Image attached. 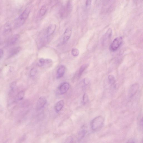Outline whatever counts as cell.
Here are the masks:
<instances>
[{
    "label": "cell",
    "mask_w": 143,
    "mask_h": 143,
    "mask_svg": "<svg viewBox=\"0 0 143 143\" xmlns=\"http://www.w3.org/2000/svg\"><path fill=\"white\" fill-rule=\"evenodd\" d=\"M105 118L103 116H99L92 120L90 123L92 129L93 131H97L103 127L104 124Z\"/></svg>",
    "instance_id": "cell-1"
},
{
    "label": "cell",
    "mask_w": 143,
    "mask_h": 143,
    "mask_svg": "<svg viewBox=\"0 0 143 143\" xmlns=\"http://www.w3.org/2000/svg\"><path fill=\"white\" fill-rule=\"evenodd\" d=\"M31 11V9L26 8L23 12L17 18L15 22L14 26L15 28H18L22 26L28 17Z\"/></svg>",
    "instance_id": "cell-2"
},
{
    "label": "cell",
    "mask_w": 143,
    "mask_h": 143,
    "mask_svg": "<svg viewBox=\"0 0 143 143\" xmlns=\"http://www.w3.org/2000/svg\"><path fill=\"white\" fill-rule=\"evenodd\" d=\"M123 41V39L121 36L116 38L113 40L110 46V49L112 51H116L121 45Z\"/></svg>",
    "instance_id": "cell-3"
},
{
    "label": "cell",
    "mask_w": 143,
    "mask_h": 143,
    "mask_svg": "<svg viewBox=\"0 0 143 143\" xmlns=\"http://www.w3.org/2000/svg\"><path fill=\"white\" fill-rule=\"evenodd\" d=\"M19 34H16L9 37L7 42V46H11L15 45L19 38Z\"/></svg>",
    "instance_id": "cell-4"
},
{
    "label": "cell",
    "mask_w": 143,
    "mask_h": 143,
    "mask_svg": "<svg viewBox=\"0 0 143 143\" xmlns=\"http://www.w3.org/2000/svg\"><path fill=\"white\" fill-rule=\"evenodd\" d=\"M52 63V61L51 59L41 58L39 60L38 64L39 66L45 68L50 66Z\"/></svg>",
    "instance_id": "cell-5"
},
{
    "label": "cell",
    "mask_w": 143,
    "mask_h": 143,
    "mask_svg": "<svg viewBox=\"0 0 143 143\" xmlns=\"http://www.w3.org/2000/svg\"><path fill=\"white\" fill-rule=\"evenodd\" d=\"M70 88L69 84L67 82L64 83L61 85L58 89V93L59 95L65 94Z\"/></svg>",
    "instance_id": "cell-6"
},
{
    "label": "cell",
    "mask_w": 143,
    "mask_h": 143,
    "mask_svg": "<svg viewBox=\"0 0 143 143\" xmlns=\"http://www.w3.org/2000/svg\"><path fill=\"white\" fill-rule=\"evenodd\" d=\"M72 29L70 28H67L64 32L63 36V43L68 42L72 35Z\"/></svg>",
    "instance_id": "cell-7"
},
{
    "label": "cell",
    "mask_w": 143,
    "mask_h": 143,
    "mask_svg": "<svg viewBox=\"0 0 143 143\" xmlns=\"http://www.w3.org/2000/svg\"><path fill=\"white\" fill-rule=\"evenodd\" d=\"M139 88V85L138 84H134L131 86L129 91V95L130 98L132 97L136 94Z\"/></svg>",
    "instance_id": "cell-8"
},
{
    "label": "cell",
    "mask_w": 143,
    "mask_h": 143,
    "mask_svg": "<svg viewBox=\"0 0 143 143\" xmlns=\"http://www.w3.org/2000/svg\"><path fill=\"white\" fill-rule=\"evenodd\" d=\"M47 102L46 99L43 97H40L38 101L36 106V109L37 110H40L44 107Z\"/></svg>",
    "instance_id": "cell-9"
},
{
    "label": "cell",
    "mask_w": 143,
    "mask_h": 143,
    "mask_svg": "<svg viewBox=\"0 0 143 143\" xmlns=\"http://www.w3.org/2000/svg\"><path fill=\"white\" fill-rule=\"evenodd\" d=\"M66 67L62 65L60 66L57 69L56 77L57 79H59L63 77L66 71Z\"/></svg>",
    "instance_id": "cell-10"
},
{
    "label": "cell",
    "mask_w": 143,
    "mask_h": 143,
    "mask_svg": "<svg viewBox=\"0 0 143 143\" xmlns=\"http://www.w3.org/2000/svg\"><path fill=\"white\" fill-rule=\"evenodd\" d=\"M21 48L19 46L16 47L11 49L10 50L8 55V57L10 58L15 56L16 55L19 53Z\"/></svg>",
    "instance_id": "cell-11"
},
{
    "label": "cell",
    "mask_w": 143,
    "mask_h": 143,
    "mask_svg": "<svg viewBox=\"0 0 143 143\" xmlns=\"http://www.w3.org/2000/svg\"><path fill=\"white\" fill-rule=\"evenodd\" d=\"M112 31L110 28L109 29L104 36L103 42L105 44L109 41L112 35Z\"/></svg>",
    "instance_id": "cell-12"
},
{
    "label": "cell",
    "mask_w": 143,
    "mask_h": 143,
    "mask_svg": "<svg viewBox=\"0 0 143 143\" xmlns=\"http://www.w3.org/2000/svg\"><path fill=\"white\" fill-rule=\"evenodd\" d=\"M56 25L53 24L49 25L47 31V34L48 37L51 36L54 33L56 28Z\"/></svg>",
    "instance_id": "cell-13"
},
{
    "label": "cell",
    "mask_w": 143,
    "mask_h": 143,
    "mask_svg": "<svg viewBox=\"0 0 143 143\" xmlns=\"http://www.w3.org/2000/svg\"><path fill=\"white\" fill-rule=\"evenodd\" d=\"M64 104V101L63 100H61L58 101L55 105V109L56 111L57 112H59L62 109Z\"/></svg>",
    "instance_id": "cell-14"
},
{
    "label": "cell",
    "mask_w": 143,
    "mask_h": 143,
    "mask_svg": "<svg viewBox=\"0 0 143 143\" xmlns=\"http://www.w3.org/2000/svg\"><path fill=\"white\" fill-rule=\"evenodd\" d=\"M11 28L10 25L7 23L5 26L4 34L5 36H8L11 33Z\"/></svg>",
    "instance_id": "cell-15"
},
{
    "label": "cell",
    "mask_w": 143,
    "mask_h": 143,
    "mask_svg": "<svg viewBox=\"0 0 143 143\" xmlns=\"http://www.w3.org/2000/svg\"><path fill=\"white\" fill-rule=\"evenodd\" d=\"M88 66L89 65L87 64H84L81 66L79 72L78 76L79 77H81L83 72L88 68Z\"/></svg>",
    "instance_id": "cell-16"
},
{
    "label": "cell",
    "mask_w": 143,
    "mask_h": 143,
    "mask_svg": "<svg viewBox=\"0 0 143 143\" xmlns=\"http://www.w3.org/2000/svg\"><path fill=\"white\" fill-rule=\"evenodd\" d=\"M24 92L22 91L20 92L16 96V100L17 101H20L22 100L24 96Z\"/></svg>",
    "instance_id": "cell-17"
},
{
    "label": "cell",
    "mask_w": 143,
    "mask_h": 143,
    "mask_svg": "<svg viewBox=\"0 0 143 143\" xmlns=\"http://www.w3.org/2000/svg\"><path fill=\"white\" fill-rule=\"evenodd\" d=\"M108 80L109 83L111 84H114L115 83V78L114 76L113 75H110L109 76Z\"/></svg>",
    "instance_id": "cell-18"
},
{
    "label": "cell",
    "mask_w": 143,
    "mask_h": 143,
    "mask_svg": "<svg viewBox=\"0 0 143 143\" xmlns=\"http://www.w3.org/2000/svg\"><path fill=\"white\" fill-rule=\"evenodd\" d=\"M37 70L35 68H32L30 72V75L31 77H33L35 76L37 74Z\"/></svg>",
    "instance_id": "cell-19"
},
{
    "label": "cell",
    "mask_w": 143,
    "mask_h": 143,
    "mask_svg": "<svg viewBox=\"0 0 143 143\" xmlns=\"http://www.w3.org/2000/svg\"><path fill=\"white\" fill-rule=\"evenodd\" d=\"M80 51L79 49L76 48L73 49L72 50L71 53L72 55L74 57H77L80 54Z\"/></svg>",
    "instance_id": "cell-20"
},
{
    "label": "cell",
    "mask_w": 143,
    "mask_h": 143,
    "mask_svg": "<svg viewBox=\"0 0 143 143\" xmlns=\"http://www.w3.org/2000/svg\"><path fill=\"white\" fill-rule=\"evenodd\" d=\"M47 10V8L45 5H43L41 8L40 11V14L41 16H43L45 14Z\"/></svg>",
    "instance_id": "cell-21"
},
{
    "label": "cell",
    "mask_w": 143,
    "mask_h": 143,
    "mask_svg": "<svg viewBox=\"0 0 143 143\" xmlns=\"http://www.w3.org/2000/svg\"><path fill=\"white\" fill-rule=\"evenodd\" d=\"M89 101V98L88 95L86 93H84L83 97V103L84 104L88 102Z\"/></svg>",
    "instance_id": "cell-22"
},
{
    "label": "cell",
    "mask_w": 143,
    "mask_h": 143,
    "mask_svg": "<svg viewBox=\"0 0 143 143\" xmlns=\"http://www.w3.org/2000/svg\"><path fill=\"white\" fill-rule=\"evenodd\" d=\"M16 85V83L15 82H14L11 83L10 85V87L11 90H13L15 88Z\"/></svg>",
    "instance_id": "cell-23"
},
{
    "label": "cell",
    "mask_w": 143,
    "mask_h": 143,
    "mask_svg": "<svg viewBox=\"0 0 143 143\" xmlns=\"http://www.w3.org/2000/svg\"><path fill=\"white\" fill-rule=\"evenodd\" d=\"M92 0H86V6L87 7H89L91 5Z\"/></svg>",
    "instance_id": "cell-24"
},
{
    "label": "cell",
    "mask_w": 143,
    "mask_h": 143,
    "mask_svg": "<svg viewBox=\"0 0 143 143\" xmlns=\"http://www.w3.org/2000/svg\"><path fill=\"white\" fill-rule=\"evenodd\" d=\"M83 82L86 85H87L89 84L90 80L88 78H85L83 80Z\"/></svg>",
    "instance_id": "cell-25"
},
{
    "label": "cell",
    "mask_w": 143,
    "mask_h": 143,
    "mask_svg": "<svg viewBox=\"0 0 143 143\" xmlns=\"http://www.w3.org/2000/svg\"><path fill=\"white\" fill-rule=\"evenodd\" d=\"M4 52L2 49H0V59H1L3 55Z\"/></svg>",
    "instance_id": "cell-26"
},
{
    "label": "cell",
    "mask_w": 143,
    "mask_h": 143,
    "mask_svg": "<svg viewBox=\"0 0 143 143\" xmlns=\"http://www.w3.org/2000/svg\"><path fill=\"white\" fill-rule=\"evenodd\" d=\"M2 41L1 38L0 37V46H1L2 44Z\"/></svg>",
    "instance_id": "cell-27"
}]
</instances>
